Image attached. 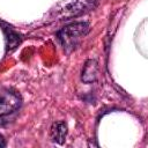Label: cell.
I'll use <instances>...</instances> for the list:
<instances>
[{"label": "cell", "instance_id": "obj_1", "mask_svg": "<svg viewBox=\"0 0 148 148\" xmlns=\"http://www.w3.org/2000/svg\"><path fill=\"white\" fill-rule=\"evenodd\" d=\"M97 3V0H62L52 10L56 20H64L79 16L90 9Z\"/></svg>", "mask_w": 148, "mask_h": 148}, {"label": "cell", "instance_id": "obj_2", "mask_svg": "<svg viewBox=\"0 0 148 148\" xmlns=\"http://www.w3.org/2000/svg\"><path fill=\"white\" fill-rule=\"evenodd\" d=\"M89 31V24L87 22H76L62 28L58 32V39L66 51H72L76 47L80 39L84 37Z\"/></svg>", "mask_w": 148, "mask_h": 148}, {"label": "cell", "instance_id": "obj_3", "mask_svg": "<svg viewBox=\"0 0 148 148\" xmlns=\"http://www.w3.org/2000/svg\"><path fill=\"white\" fill-rule=\"evenodd\" d=\"M21 97L18 94L6 90L0 94V125L8 121L21 106Z\"/></svg>", "mask_w": 148, "mask_h": 148}, {"label": "cell", "instance_id": "obj_4", "mask_svg": "<svg viewBox=\"0 0 148 148\" xmlns=\"http://www.w3.org/2000/svg\"><path fill=\"white\" fill-rule=\"evenodd\" d=\"M67 134V125L64 121H57L51 126L50 136L54 142L62 143Z\"/></svg>", "mask_w": 148, "mask_h": 148}, {"label": "cell", "instance_id": "obj_5", "mask_svg": "<svg viewBox=\"0 0 148 148\" xmlns=\"http://www.w3.org/2000/svg\"><path fill=\"white\" fill-rule=\"evenodd\" d=\"M97 74V62L95 60H88L82 71V81L90 83L96 80Z\"/></svg>", "mask_w": 148, "mask_h": 148}, {"label": "cell", "instance_id": "obj_6", "mask_svg": "<svg viewBox=\"0 0 148 148\" xmlns=\"http://www.w3.org/2000/svg\"><path fill=\"white\" fill-rule=\"evenodd\" d=\"M6 146V141H5V138L0 134V147H5Z\"/></svg>", "mask_w": 148, "mask_h": 148}]
</instances>
